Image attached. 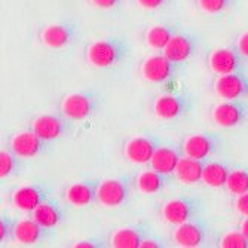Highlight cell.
Masks as SVG:
<instances>
[{
	"label": "cell",
	"instance_id": "19",
	"mask_svg": "<svg viewBox=\"0 0 248 248\" xmlns=\"http://www.w3.org/2000/svg\"><path fill=\"white\" fill-rule=\"evenodd\" d=\"M42 226L34 220H21L14 228V238L21 245H33L40 239Z\"/></svg>",
	"mask_w": 248,
	"mask_h": 248
},
{
	"label": "cell",
	"instance_id": "24",
	"mask_svg": "<svg viewBox=\"0 0 248 248\" xmlns=\"http://www.w3.org/2000/svg\"><path fill=\"white\" fill-rule=\"evenodd\" d=\"M31 213H33V220L37 221L45 229L55 228L61 218L58 210L52 207L51 204H46V202H42V204L36 207Z\"/></svg>",
	"mask_w": 248,
	"mask_h": 248
},
{
	"label": "cell",
	"instance_id": "20",
	"mask_svg": "<svg viewBox=\"0 0 248 248\" xmlns=\"http://www.w3.org/2000/svg\"><path fill=\"white\" fill-rule=\"evenodd\" d=\"M40 39L42 42L46 45L48 48L52 49H60L62 46H65L70 40V31L65 26L61 24H51L46 26L42 33H40Z\"/></svg>",
	"mask_w": 248,
	"mask_h": 248
},
{
	"label": "cell",
	"instance_id": "25",
	"mask_svg": "<svg viewBox=\"0 0 248 248\" xmlns=\"http://www.w3.org/2000/svg\"><path fill=\"white\" fill-rule=\"evenodd\" d=\"M140 235L129 228L118 229L110 238V245L116 248H140Z\"/></svg>",
	"mask_w": 248,
	"mask_h": 248
},
{
	"label": "cell",
	"instance_id": "27",
	"mask_svg": "<svg viewBox=\"0 0 248 248\" xmlns=\"http://www.w3.org/2000/svg\"><path fill=\"white\" fill-rule=\"evenodd\" d=\"M226 187L232 195H242L248 192V171L244 170H235L229 172Z\"/></svg>",
	"mask_w": 248,
	"mask_h": 248
},
{
	"label": "cell",
	"instance_id": "1",
	"mask_svg": "<svg viewBox=\"0 0 248 248\" xmlns=\"http://www.w3.org/2000/svg\"><path fill=\"white\" fill-rule=\"evenodd\" d=\"M119 51L111 42L97 40L93 42L86 48V60L88 62L97 67V69H106V67L113 65L118 60Z\"/></svg>",
	"mask_w": 248,
	"mask_h": 248
},
{
	"label": "cell",
	"instance_id": "18",
	"mask_svg": "<svg viewBox=\"0 0 248 248\" xmlns=\"http://www.w3.org/2000/svg\"><path fill=\"white\" fill-rule=\"evenodd\" d=\"M193 52V45L192 42L182 36V34H175L170 39L168 45L164 48V55L170 58L172 62H182L186 61Z\"/></svg>",
	"mask_w": 248,
	"mask_h": 248
},
{
	"label": "cell",
	"instance_id": "14",
	"mask_svg": "<svg viewBox=\"0 0 248 248\" xmlns=\"http://www.w3.org/2000/svg\"><path fill=\"white\" fill-rule=\"evenodd\" d=\"M42 204V193L34 186H21L12 193V205L21 211H33Z\"/></svg>",
	"mask_w": 248,
	"mask_h": 248
},
{
	"label": "cell",
	"instance_id": "4",
	"mask_svg": "<svg viewBox=\"0 0 248 248\" xmlns=\"http://www.w3.org/2000/svg\"><path fill=\"white\" fill-rule=\"evenodd\" d=\"M214 91L221 100L233 101L238 100L247 91V83L241 76L235 73L220 75L214 80Z\"/></svg>",
	"mask_w": 248,
	"mask_h": 248
},
{
	"label": "cell",
	"instance_id": "26",
	"mask_svg": "<svg viewBox=\"0 0 248 248\" xmlns=\"http://www.w3.org/2000/svg\"><path fill=\"white\" fill-rule=\"evenodd\" d=\"M171 37H172L171 31L164 26H153L146 31L147 46H150L152 49H157V51H161V49L164 51V48L168 45Z\"/></svg>",
	"mask_w": 248,
	"mask_h": 248
},
{
	"label": "cell",
	"instance_id": "32",
	"mask_svg": "<svg viewBox=\"0 0 248 248\" xmlns=\"http://www.w3.org/2000/svg\"><path fill=\"white\" fill-rule=\"evenodd\" d=\"M236 48H238V51H239L241 55H244V57L248 58V31L242 33V34L238 37Z\"/></svg>",
	"mask_w": 248,
	"mask_h": 248
},
{
	"label": "cell",
	"instance_id": "22",
	"mask_svg": "<svg viewBox=\"0 0 248 248\" xmlns=\"http://www.w3.org/2000/svg\"><path fill=\"white\" fill-rule=\"evenodd\" d=\"M229 177V170L218 164V162H210L204 167L202 171V183L210 187H223L226 186Z\"/></svg>",
	"mask_w": 248,
	"mask_h": 248
},
{
	"label": "cell",
	"instance_id": "34",
	"mask_svg": "<svg viewBox=\"0 0 248 248\" xmlns=\"http://www.w3.org/2000/svg\"><path fill=\"white\" fill-rule=\"evenodd\" d=\"M95 8H100V9H110L113 8L119 0H89Z\"/></svg>",
	"mask_w": 248,
	"mask_h": 248
},
{
	"label": "cell",
	"instance_id": "7",
	"mask_svg": "<svg viewBox=\"0 0 248 248\" xmlns=\"http://www.w3.org/2000/svg\"><path fill=\"white\" fill-rule=\"evenodd\" d=\"M155 150V144L144 137L131 139L124 147L125 157L132 164H150Z\"/></svg>",
	"mask_w": 248,
	"mask_h": 248
},
{
	"label": "cell",
	"instance_id": "16",
	"mask_svg": "<svg viewBox=\"0 0 248 248\" xmlns=\"http://www.w3.org/2000/svg\"><path fill=\"white\" fill-rule=\"evenodd\" d=\"M182 149L186 156L202 161V159H205V157H208V155L213 152V141L208 137H205V135L195 134L185 139Z\"/></svg>",
	"mask_w": 248,
	"mask_h": 248
},
{
	"label": "cell",
	"instance_id": "33",
	"mask_svg": "<svg viewBox=\"0 0 248 248\" xmlns=\"http://www.w3.org/2000/svg\"><path fill=\"white\" fill-rule=\"evenodd\" d=\"M139 6L144 8V9H156L164 5L165 0H135Z\"/></svg>",
	"mask_w": 248,
	"mask_h": 248
},
{
	"label": "cell",
	"instance_id": "5",
	"mask_svg": "<svg viewBox=\"0 0 248 248\" xmlns=\"http://www.w3.org/2000/svg\"><path fill=\"white\" fill-rule=\"evenodd\" d=\"M62 115L73 121H82L88 118L93 111V103L89 97L83 94H69L61 101Z\"/></svg>",
	"mask_w": 248,
	"mask_h": 248
},
{
	"label": "cell",
	"instance_id": "28",
	"mask_svg": "<svg viewBox=\"0 0 248 248\" xmlns=\"http://www.w3.org/2000/svg\"><path fill=\"white\" fill-rule=\"evenodd\" d=\"M218 245L223 248H247L248 238L241 231L239 232H228L221 236Z\"/></svg>",
	"mask_w": 248,
	"mask_h": 248
},
{
	"label": "cell",
	"instance_id": "35",
	"mask_svg": "<svg viewBox=\"0 0 248 248\" xmlns=\"http://www.w3.org/2000/svg\"><path fill=\"white\" fill-rule=\"evenodd\" d=\"M8 224L5 223V220L0 221V241H5V238L8 236Z\"/></svg>",
	"mask_w": 248,
	"mask_h": 248
},
{
	"label": "cell",
	"instance_id": "23",
	"mask_svg": "<svg viewBox=\"0 0 248 248\" xmlns=\"http://www.w3.org/2000/svg\"><path fill=\"white\" fill-rule=\"evenodd\" d=\"M164 174L157 172L155 170L152 171H143L137 175L135 178V186L137 189L144 193V195H152V193H156L159 192L164 186V178H162Z\"/></svg>",
	"mask_w": 248,
	"mask_h": 248
},
{
	"label": "cell",
	"instance_id": "37",
	"mask_svg": "<svg viewBox=\"0 0 248 248\" xmlns=\"http://www.w3.org/2000/svg\"><path fill=\"white\" fill-rule=\"evenodd\" d=\"M239 231L248 238V217H245L244 220H242V223H241V226H239Z\"/></svg>",
	"mask_w": 248,
	"mask_h": 248
},
{
	"label": "cell",
	"instance_id": "17",
	"mask_svg": "<svg viewBox=\"0 0 248 248\" xmlns=\"http://www.w3.org/2000/svg\"><path fill=\"white\" fill-rule=\"evenodd\" d=\"M180 162V157L175 150L170 147H159L156 149L152 159H150V167L152 170L161 172V174H171L175 171L177 165Z\"/></svg>",
	"mask_w": 248,
	"mask_h": 248
},
{
	"label": "cell",
	"instance_id": "11",
	"mask_svg": "<svg viewBox=\"0 0 248 248\" xmlns=\"http://www.w3.org/2000/svg\"><path fill=\"white\" fill-rule=\"evenodd\" d=\"M172 241L177 247H183V248H195L199 247L204 241V235L202 231L193 223H182L177 224L175 231L172 232Z\"/></svg>",
	"mask_w": 248,
	"mask_h": 248
},
{
	"label": "cell",
	"instance_id": "30",
	"mask_svg": "<svg viewBox=\"0 0 248 248\" xmlns=\"http://www.w3.org/2000/svg\"><path fill=\"white\" fill-rule=\"evenodd\" d=\"M14 157L9 152L2 150L0 152V177L5 178L8 175H11V172L14 171Z\"/></svg>",
	"mask_w": 248,
	"mask_h": 248
},
{
	"label": "cell",
	"instance_id": "31",
	"mask_svg": "<svg viewBox=\"0 0 248 248\" xmlns=\"http://www.w3.org/2000/svg\"><path fill=\"white\" fill-rule=\"evenodd\" d=\"M235 210L241 216L248 217V192H245L242 195H238V198L235 201Z\"/></svg>",
	"mask_w": 248,
	"mask_h": 248
},
{
	"label": "cell",
	"instance_id": "15",
	"mask_svg": "<svg viewBox=\"0 0 248 248\" xmlns=\"http://www.w3.org/2000/svg\"><path fill=\"white\" fill-rule=\"evenodd\" d=\"M162 217L165 218L167 223L170 224H182L189 221L190 218V205L189 202L185 199H171L165 202L162 210H161Z\"/></svg>",
	"mask_w": 248,
	"mask_h": 248
},
{
	"label": "cell",
	"instance_id": "9",
	"mask_svg": "<svg viewBox=\"0 0 248 248\" xmlns=\"http://www.w3.org/2000/svg\"><path fill=\"white\" fill-rule=\"evenodd\" d=\"M208 65L213 73L217 76L220 75H229L233 73L238 67V58L236 54L232 49L228 48H220L214 49L208 57Z\"/></svg>",
	"mask_w": 248,
	"mask_h": 248
},
{
	"label": "cell",
	"instance_id": "38",
	"mask_svg": "<svg viewBox=\"0 0 248 248\" xmlns=\"http://www.w3.org/2000/svg\"><path fill=\"white\" fill-rule=\"evenodd\" d=\"M75 248H93V247H95L93 242H88V241H80V242H76L75 245H73Z\"/></svg>",
	"mask_w": 248,
	"mask_h": 248
},
{
	"label": "cell",
	"instance_id": "8",
	"mask_svg": "<svg viewBox=\"0 0 248 248\" xmlns=\"http://www.w3.org/2000/svg\"><path fill=\"white\" fill-rule=\"evenodd\" d=\"M42 140L31 131H22L15 134L11 140V149L18 157H33L40 152Z\"/></svg>",
	"mask_w": 248,
	"mask_h": 248
},
{
	"label": "cell",
	"instance_id": "36",
	"mask_svg": "<svg viewBox=\"0 0 248 248\" xmlns=\"http://www.w3.org/2000/svg\"><path fill=\"white\" fill-rule=\"evenodd\" d=\"M156 247H159V244H156V242L152 241V239H144V241H141V244H140V248H156Z\"/></svg>",
	"mask_w": 248,
	"mask_h": 248
},
{
	"label": "cell",
	"instance_id": "21",
	"mask_svg": "<svg viewBox=\"0 0 248 248\" xmlns=\"http://www.w3.org/2000/svg\"><path fill=\"white\" fill-rule=\"evenodd\" d=\"M64 196L65 201L73 207H85L88 204H91L95 193L91 186H88L85 183H75L65 189Z\"/></svg>",
	"mask_w": 248,
	"mask_h": 248
},
{
	"label": "cell",
	"instance_id": "12",
	"mask_svg": "<svg viewBox=\"0 0 248 248\" xmlns=\"http://www.w3.org/2000/svg\"><path fill=\"white\" fill-rule=\"evenodd\" d=\"M153 111L157 118L170 121L175 119L183 113V101L171 94H162L159 95L153 103Z\"/></svg>",
	"mask_w": 248,
	"mask_h": 248
},
{
	"label": "cell",
	"instance_id": "10",
	"mask_svg": "<svg viewBox=\"0 0 248 248\" xmlns=\"http://www.w3.org/2000/svg\"><path fill=\"white\" fill-rule=\"evenodd\" d=\"M31 131L42 141H49L62 134V124L52 115H42L31 122Z\"/></svg>",
	"mask_w": 248,
	"mask_h": 248
},
{
	"label": "cell",
	"instance_id": "6",
	"mask_svg": "<svg viewBox=\"0 0 248 248\" xmlns=\"http://www.w3.org/2000/svg\"><path fill=\"white\" fill-rule=\"evenodd\" d=\"M211 118L214 124L221 128H232V126L239 125L241 121L244 119V110L236 103L226 100L213 108Z\"/></svg>",
	"mask_w": 248,
	"mask_h": 248
},
{
	"label": "cell",
	"instance_id": "2",
	"mask_svg": "<svg viewBox=\"0 0 248 248\" xmlns=\"http://www.w3.org/2000/svg\"><path fill=\"white\" fill-rule=\"evenodd\" d=\"M172 61L165 55H152L141 64V76L153 83H161L171 78Z\"/></svg>",
	"mask_w": 248,
	"mask_h": 248
},
{
	"label": "cell",
	"instance_id": "13",
	"mask_svg": "<svg viewBox=\"0 0 248 248\" xmlns=\"http://www.w3.org/2000/svg\"><path fill=\"white\" fill-rule=\"evenodd\" d=\"M202 171H204V165L201 164V161L186 156L183 159H180L174 174L180 183L195 185L199 180H202Z\"/></svg>",
	"mask_w": 248,
	"mask_h": 248
},
{
	"label": "cell",
	"instance_id": "29",
	"mask_svg": "<svg viewBox=\"0 0 248 248\" xmlns=\"http://www.w3.org/2000/svg\"><path fill=\"white\" fill-rule=\"evenodd\" d=\"M198 5L207 14H218L228 6V0H198Z\"/></svg>",
	"mask_w": 248,
	"mask_h": 248
},
{
	"label": "cell",
	"instance_id": "3",
	"mask_svg": "<svg viewBox=\"0 0 248 248\" xmlns=\"http://www.w3.org/2000/svg\"><path fill=\"white\" fill-rule=\"evenodd\" d=\"M126 187L119 180H104L95 190V198L101 205L108 208H116L122 205L126 199Z\"/></svg>",
	"mask_w": 248,
	"mask_h": 248
}]
</instances>
